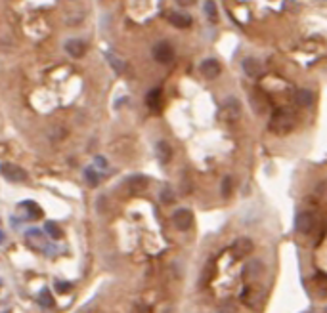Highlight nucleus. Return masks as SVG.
Here are the masks:
<instances>
[{
	"label": "nucleus",
	"mask_w": 327,
	"mask_h": 313,
	"mask_svg": "<svg viewBox=\"0 0 327 313\" xmlns=\"http://www.w3.org/2000/svg\"><path fill=\"white\" fill-rule=\"evenodd\" d=\"M293 128H295V115H293V111H289L287 107L276 109L274 115H272V118H270V130L274 134L283 136L289 134Z\"/></svg>",
	"instance_id": "nucleus-1"
},
{
	"label": "nucleus",
	"mask_w": 327,
	"mask_h": 313,
	"mask_svg": "<svg viewBox=\"0 0 327 313\" xmlns=\"http://www.w3.org/2000/svg\"><path fill=\"white\" fill-rule=\"evenodd\" d=\"M153 59L161 65H169L174 59V48L169 42H157L153 46Z\"/></svg>",
	"instance_id": "nucleus-2"
},
{
	"label": "nucleus",
	"mask_w": 327,
	"mask_h": 313,
	"mask_svg": "<svg viewBox=\"0 0 327 313\" xmlns=\"http://www.w3.org/2000/svg\"><path fill=\"white\" fill-rule=\"evenodd\" d=\"M173 224H174V227L180 229V231H188V229L194 225V214H192V210H188V208H178L174 214H173Z\"/></svg>",
	"instance_id": "nucleus-3"
},
{
	"label": "nucleus",
	"mask_w": 327,
	"mask_h": 313,
	"mask_svg": "<svg viewBox=\"0 0 327 313\" xmlns=\"http://www.w3.org/2000/svg\"><path fill=\"white\" fill-rule=\"evenodd\" d=\"M241 117V103L236 99V98H230L224 101L222 105V118L228 120V122H236Z\"/></svg>",
	"instance_id": "nucleus-4"
},
{
	"label": "nucleus",
	"mask_w": 327,
	"mask_h": 313,
	"mask_svg": "<svg viewBox=\"0 0 327 313\" xmlns=\"http://www.w3.org/2000/svg\"><path fill=\"white\" fill-rule=\"evenodd\" d=\"M314 224H316V218L312 212H299L295 218V229L299 233H305V235L314 229Z\"/></svg>",
	"instance_id": "nucleus-5"
},
{
	"label": "nucleus",
	"mask_w": 327,
	"mask_h": 313,
	"mask_svg": "<svg viewBox=\"0 0 327 313\" xmlns=\"http://www.w3.org/2000/svg\"><path fill=\"white\" fill-rule=\"evenodd\" d=\"M0 172H2L4 178H8L10 181H25L27 179V172L23 168H20V166H16V164H10V162H4L0 166Z\"/></svg>",
	"instance_id": "nucleus-6"
},
{
	"label": "nucleus",
	"mask_w": 327,
	"mask_h": 313,
	"mask_svg": "<svg viewBox=\"0 0 327 313\" xmlns=\"http://www.w3.org/2000/svg\"><path fill=\"white\" fill-rule=\"evenodd\" d=\"M253 248H255V245H253V241H251L249 237H241V239H238V241L232 245V254H234L236 258H247V256L253 252Z\"/></svg>",
	"instance_id": "nucleus-7"
},
{
	"label": "nucleus",
	"mask_w": 327,
	"mask_h": 313,
	"mask_svg": "<svg viewBox=\"0 0 327 313\" xmlns=\"http://www.w3.org/2000/svg\"><path fill=\"white\" fill-rule=\"evenodd\" d=\"M201 75L207 78V80H215L220 77V73H222V67H220V63H218L217 59H205L203 63H201Z\"/></svg>",
	"instance_id": "nucleus-8"
},
{
	"label": "nucleus",
	"mask_w": 327,
	"mask_h": 313,
	"mask_svg": "<svg viewBox=\"0 0 327 313\" xmlns=\"http://www.w3.org/2000/svg\"><path fill=\"white\" fill-rule=\"evenodd\" d=\"M262 273H264V264L261 260H253L249 262L245 268H243V277L249 281V279H259Z\"/></svg>",
	"instance_id": "nucleus-9"
},
{
	"label": "nucleus",
	"mask_w": 327,
	"mask_h": 313,
	"mask_svg": "<svg viewBox=\"0 0 327 313\" xmlns=\"http://www.w3.org/2000/svg\"><path fill=\"white\" fill-rule=\"evenodd\" d=\"M295 103H297L299 107H312V105H314V92L308 88L299 90V92L295 94Z\"/></svg>",
	"instance_id": "nucleus-10"
},
{
	"label": "nucleus",
	"mask_w": 327,
	"mask_h": 313,
	"mask_svg": "<svg viewBox=\"0 0 327 313\" xmlns=\"http://www.w3.org/2000/svg\"><path fill=\"white\" fill-rule=\"evenodd\" d=\"M65 50L69 56H73V58H81V56L87 52V44H85L83 40H79V39H71V40H67L65 42Z\"/></svg>",
	"instance_id": "nucleus-11"
},
{
	"label": "nucleus",
	"mask_w": 327,
	"mask_h": 313,
	"mask_svg": "<svg viewBox=\"0 0 327 313\" xmlns=\"http://www.w3.org/2000/svg\"><path fill=\"white\" fill-rule=\"evenodd\" d=\"M161 99H163V92H161V88L150 90L148 96H146V103H148V107H150L152 111H159V109H161Z\"/></svg>",
	"instance_id": "nucleus-12"
},
{
	"label": "nucleus",
	"mask_w": 327,
	"mask_h": 313,
	"mask_svg": "<svg viewBox=\"0 0 327 313\" xmlns=\"http://www.w3.org/2000/svg\"><path fill=\"white\" fill-rule=\"evenodd\" d=\"M169 21H171V25H174L176 29H188V27L192 25V18H190L188 14H178V12H174V14L169 16Z\"/></svg>",
	"instance_id": "nucleus-13"
},
{
	"label": "nucleus",
	"mask_w": 327,
	"mask_h": 313,
	"mask_svg": "<svg viewBox=\"0 0 327 313\" xmlns=\"http://www.w3.org/2000/svg\"><path fill=\"white\" fill-rule=\"evenodd\" d=\"M155 149H157V158H159V162H161V164H167V162L171 160V156H173V149H171V145H169L167 141H163V139H161V141L157 143V147H155Z\"/></svg>",
	"instance_id": "nucleus-14"
},
{
	"label": "nucleus",
	"mask_w": 327,
	"mask_h": 313,
	"mask_svg": "<svg viewBox=\"0 0 327 313\" xmlns=\"http://www.w3.org/2000/svg\"><path fill=\"white\" fill-rule=\"evenodd\" d=\"M243 71H245L249 77H259L262 71V65L259 63V59L247 58V59H243Z\"/></svg>",
	"instance_id": "nucleus-15"
},
{
	"label": "nucleus",
	"mask_w": 327,
	"mask_h": 313,
	"mask_svg": "<svg viewBox=\"0 0 327 313\" xmlns=\"http://www.w3.org/2000/svg\"><path fill=\"white\" fill-rule=\"evenodd\" d=\"M44 231H46V235L48 237H52V239H62V229H60V225L56 224V222H46L44 224Z\"/></svg>",
	"instance_id": "nucleus-16"
},
{
	"label": "nucleus",
	"mask_w": 327,
	"mask_h": 313,
	"mask_svg": "<svg viewBox=\"0 0 327 313\" xmlns=\"http://www.w3.org/2000/svg\"><path fill=\"white\" fill-rule=\"evenodd\" d=\"M205 14H207V18H209L213 23L218 20V10H217L215 0H207V2H205Z\"/></svg>",
	"instance_id": "nucleus-17"
},
{
	"label": "nucleus",
	"mask_w": 327,
	"mask_h": 313,
	"mask_svg": "<svg viewBox=\"0 0 327 313\" xmlns=\"http://www.w3.org/2000/svg\"><path fill=\"white\" fill-rule=\"evenodd\" d=\"M232 189H234V179L230 178V176H226V178L222 179V185H220V193H222V197H230L232 195Z\"/></svg>",
	"instance_id": "nucleus-18"
},
{
	"label": "nucleus",
	"mask_w": 327,
	"mask_h": 313,
	"mask_svg": "<svg viewBox=\"0 0 327 313\" xmlns=\"http://www.w3.org/2000/svg\"><path fill=\"white\" fill-rule=\"evenodd\" d=\"M39 302H41V306H44V308H54V298H52V294H50V291H46L44 289L41 294H39Z\"/></svg>",
	"instance_id": "nucleus-19"
},
{
	"label": "nucleus",
	"mask_w": 327,
	"mask_h": 313,
	"mask_svg": "<svg viewBox=\"0 0 327 313\" xmlns=\"http://www.w3.org/2000/svg\"><path fill=\"white\" fill-rule=\"evenodd\" d=\"M85 178H87L88 185H92V187H96L100 183V176H98V172L94 168H87L85 170Z\"/></svg>",
	"instance_id": "nucleus-20"
},
{
	"label": "nucleus",
	"mask_w": 327,
	"mask_h": 313,
	"mask_svg": "<svg viewBox=\"0 0 327 313\" xmlns=\"http://www.w3.org/2000/svg\"><path fill=\"white\" fill-rule=\"evenodd\" d=\"M161 201L165 202V204H171V202H174V193H173V189L165 187V189L161 191Z\"/></svg>",
	"instance_id": "nucleus-21"
},
{
	"label": "nucleus",
	"mask_w": 327,
	"mask_h": 313,
	"mask_svg": "<svg viewBox=\"0 0 327 313\" xmlns=\"http://www.w3.org/2000/svg\"><path fill=\"white\" fill-rule=\"evenodd\" d=\"M56 291L60 292V294H69V292L73 291V285H71V283H67V281H64V283H62V281H58V283H56Z\"/></svg>",
	"instance_id": "nucleus-22"
},
{
	"label": "nucleus",
	"mask_w": 327,
	"mask_h": 313,
	"mask_svg": "<svg viewBox=\"0 0 327 313\" xmlns=\"http://www.w3.org/2000/svg\"><path fill=\"white\" fill-rule=\"evenodd\" d=\"M220 313H238V308H236V304L226 302V304L220 308Z\"/></svg>",
	"instance_id": "nucleus-23"
},
{
	"label": "nucleus",
	"mask_w": 327,
	"mask_h": 313,
	"mask_svg": "<svg viewBox=\"0 0 327 313\" xmlns=\"http://www.w3.org/2000/svg\"><path fill=\"white\" fill-rule=\"evenodd\" d=\"M176 4H180V6H194L196 4V0H176Z\"/></svg>",
	"instance_id": "nucleus-24"
},
{
	"label": "nucleus",
	"mask_w": 327,
	"mask_h": 313,
	"mask_svg": "<svg viewBox=\"0 0 327 313\" xmlns=\"http://www.w3.org/2000/svg\"><path fill=\"white\" fill-rule=\"evenodd\" d=\"M2 241H4V233L0 231V243H2Z\"/></svg>",
	"instance_id": "nucleus-25"
},
{
	"label": "nucleus",
	"mask_w": 327,
	"mask_h": 313,
	"mask_svg": "<svg viewBox=\"0 0 327 313\" xmlns=\"http://www.w3.org/2000/svg\"><path fill=\"white\" fill-rule=\"evenodd\" d=\"M163 313H173V310H165Z\"/></svg>",
	"instance_id": "nucleus-26"
}]
</instances>
